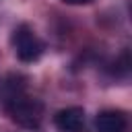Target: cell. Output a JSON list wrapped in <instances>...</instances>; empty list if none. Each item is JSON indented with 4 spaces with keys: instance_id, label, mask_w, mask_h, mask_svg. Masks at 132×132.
Wrapping results in <instances>:
<instances>
[{
    "instance_id": "obj_1",
    "label": "cell",
    "mask_w": 132,
    "mask_h": 132,
    "mask_svg": "<svg viewBox=\"0 0 132 132\" xmlns=\"http://www.w3.org/2000/svg\"><path fill=\"white\" fill-rule=\"evenodd\" d=\"M0 103L10 120L23 128L37 130L43 122V103L25 89V78L10 74L0 82Z\"/></svg>"
},
{
    "instance_id": "obj_2",
    "label": "cell",
    "mask_w": 132,
    "mask_h": 132,
    "mask_svg": "<svg viewBox=\"0 0 132 132\" xmlns=\"http://www.w3.org/2000/svg\"><path fill=\"white\" fill-rule=\"evenodd\" d=\"M12 47L16 58L23 62H35L43 54V43L29 25H19L12 31Z\"/></svg>"
},
{
    "instance_id": "obj_3",
    "label": "cell",
    "mask_w": 132,
    "mask_h": 132,
    "mask_svg": "<svg viewBox=\"0 0 132 132\" xmlns=\"http://www.w3.org/2000/svg\"><path fill=\"white\" fill-rule=\"evenodd\" d=\"M54 124L62 132H82L85 130V109L82 107H66L54 116Z\"/></svg>"
},
{
    "instance_id": "obj_5",
    "label": "cell",
    "mask_w": 132,
    "mask_h": 132,
    "mask_svg": "<svg viewBox=\"0 0 132 132\" xmlns=\"http://www.w3.org/2000/svg\"><path fill=\"white\" fill-rule=\"evenodd\" d=\"M66 4H87V2H91V0H64Z\"/></svg>"
},
{
    "instance_id": "obj_4",
    "label": "cell",
    "mask_w": 132,
    "mask_h": 132,
    "mask_svg": "<svg viewBox=\"0 0 132 132\" xmlns=\"http://www.w3.org/2000/svg\"><path fill=\"white\" fill-rule=\"evenodd\" d=\"M95 126H97V132H126V116L122 111H113V109H107V111H101L95 120Z\"/></svg>"
}]
</instances>
